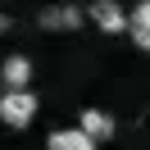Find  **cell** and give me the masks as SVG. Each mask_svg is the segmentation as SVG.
<instances>
[{"mask_svg": "<svg viewBox=\"0 0 150 150\" xmlns=\"http://www.w3.org/2000/svg\"><path fill=\"white\" fill-rule=\"evenodd\" d=\"M32 118H37V96H32L28 86L0 96V123H5V127H28Z\"/></svg>", "mask_w": 150, "mask_h": 150, "instance_id": "6da1fadb", "label": "cell"}, {"mask_svg": "<svg viewBox=\"0 0 150 150\" xmlns=\"http://www.w3.org/2000/svg\"><path fill=\"white\" fill-rule=\"evenodd\" d=\"M37 23L46 32H77L82 28V9H77V5H50V9H41Z\"/></svg>", "mask_w": 150, "mask_h": 150, "instance_id": "7a4b0ae2", "label": "cell"}, {"mask_svg": "<svg viewBox=\"0 0 150 150\" xmlns=\"http://www.w3.org/2000/svg\"><path fill=\"white\" fill-rule=\"evenodd\" d=\"M91 23H96L100 32H109V37H118L123 23H127V14H123L118 0H96V5H91Z\"/></svg>", "mask_w": 150, "mask_h": 150, "instance_id": "3957f363", "label": "cell"}, {"mask_svg": "<svg viewBox=\"0 0 150 150\" xmlns=\"http://www.w3.org/2000/svg\"><path fill=\"white\" fill-rule=\"evenodd\" d=\"M123 32L132 37V46H137V50L150 46V0H137V5H132V14H127V23H123Z\"/></svg>", "mask_w": 150, "mask_h": 150, "instance_id": "277c9868", "label": "cell"}, {"mask_svg": "<svg viewBox=\"0 0 150 150\" xmlns=\"http://www.w3.org/2000/svg\"><path fill=\"white\" fill-rule=\"evenodd\" d=\"M0 82H5V91L28 86V82H32V59H28V55H9L5 64H0Z\"/></svg>", "mask_w": 150, "mask_h": 150, "instance_id": "5b68a950", "label": "cell"}, {"mask_svg": "<svg viewBox=\"0 0 150 150\" xmlns=\"http://www.w3.org/2000/svg\"><path fill=\"white\" fill-rule=\"evenodd\" d=\"M77 127H82L86 137L96 141V146L114 137V118H109V114H105V109H82V118H77Z\"/></svg>", "mask_w": 150, "mask_h": 150, "instance_id": "8992f818", "label": "cell"}, {"mask_svg": "<svg viewBox=\"0 0 150 150\" xmlns=\"http://www.w3.org/2000/svg\"><path fill=\"white\" fill-rule=\"evenodd\" d=\"M50 150H96V141L86 137L82 127H59V132H50Z\"/></svg>", "mask_w": 150, "mask_h": 150, "instance_id": "52a82bcc", "label": "cell"}, {"mask_svg": "<svg viewBox=\"0 0 150 150\" xmlns=\"http://www.w3.org/2000/svg\"><path fill=\"white\" fill-rule=\"evenodd\" d=\"M0 32H9V18H5V14H0Z\"/></svg>", "mask_w": 150, "mask_h": 150, "instance_id": "ba28073f", "label": "cell"}]
</instances>
